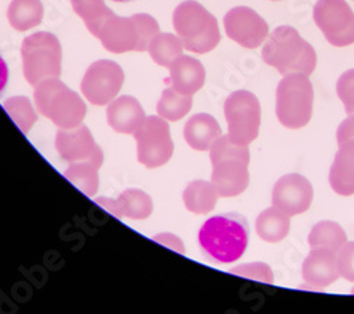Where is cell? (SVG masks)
<instances>
[{
  "label": "cell",
  "mask_w": 354,
  "mask_h": 314,
  "mask_svg": "<svg viewBox=\"0 0 354 314\" xmlns=\"http://www.w3.org/2000/svg\"><path fill=\"white\" fill-rule=\"evenodd\" d=\"M250 241V224L243 214L225 213L205 221L198 231V246L213 264L241 259Z\"/></svg>",
  "instance_id": "6da1fadb"
},
{
  "label": "cell",
  "mask_w": 354,
  "mask_h": 314,
  "mask_svg": "<svg viewBox=\"0 0 354 314\" xmlns=\"http://www.w3.org/2000/svg\"><path fill=\"white\" fill-rule=\"evenodd\" d=\"M262 59L283 77L289 74L309 77L317 64L315 48L290 26H279L268 36L262 47Z\"/></svg>",
  "instance_id": "7a4b0ae2"
},
{
  "label": "cell",
  "mask_w": 354,
  "mask_h": 314,
  "mask_svg": "<svg viewBox=\"0 0 354 314\" xmlns=\"http://www.w3.org/2000/svg\"><path fill=\"white\" fill-rule=\"evenodd\" d=\"M210 160L212 183L220 197H237L248 188L251 155L247 145L235 144L228 135H221L210 148Z\"/></svg>",
  "instance_id": "3957f363"
},
{
  "label": "cell",
  "mask_w": 354,
  "mask_h": 314,
  "mask_svg": "<svg viewBox=\"0 0 354 314\" xmlns=\"http://www.w3.org/2000/svg\"><path fill=\"white\" fill-rule=\"evenodd\" d=\"M158 21L145 13L131 17L108 16L93 35L101 40L105 50L122 54L128 51H147L151 41L159 35Z\"/></svg>",
  "instance_id": "277c9868"
},
{
  "label": "cell",
  "mask_w": 354,
  "mask_h": 314,
  "mask_svg": "<svg viewBox=\"0 0 354 314\" xmlns=\"http://www.w3.org/2000/svg\"><path fill=\"white\" fill-rule=\"evenodd\" d=\"M173 27L185 48L192 52H210L221 40L217 19L194 0H186L174 9Z\"/></svg>",
  "instance_id": "5b68a950"
},
{
  "label": "cell",
  "mask_w": 354,
  "mask_h": 314,
  "mask_svg": "<svg viewBox=\"0 0 354 314\" xmlns=\"http://www.w3.org/2000/svg\"><path fill=\"white\" fill-rule=\"evenodd\" d=\"M35 101L40 115L60 129H73L82 124L86 106L60 78H47L36 85Z\"/></svg>",
  "instance_id": "8992f818"
},
{
  "label": "cell",
  "mask_w": 354,
  "mask_h": 314,
  "mask_svg": "<svg viewBox=\"0 0 354 314\" xmlns=\"http://www.w3.org/2000/svg\"><path fill=\"white\" fill-rule=\"evenodd\" d=\"M313 85L308 75H285L277 88V118L288 129L306 126L313 113Z\"/></svg>",
  "instance_id": "52a82bcc"
},
{
  "label": "cell",
  "mask_w": 354,
  "mask_h": 314,
  "mask_svg": "<svg viewBox=\"0 0 354 314\" xmlns=\"http://www.w3.org/2000/svg\"><path fill=\"white\" fill-rule=\"evenodd\" d=\"M62 57V44L54 35L39 32L26 37L21 43L24 78L33 87L47 78H60Z\"/></svg>",
  "instance_id": "ba28073f"
},
{
  "label": "cell",
  "mask_w": 354,
  "mask_h": 314,
  "mask_svg": "<svg viewBox=\"0 0 354 314\" xmlns=\"http://www.w3.org/2000/svg\"><path fill=\"white\" fill-rule=\"evenodd\" d=\"M228 136L235 144L250 145L258 137L261 126V104L245 90L232 92L224 102Z\"/></svg>",
  "instance_id": "9c48e42d"
},
{
  "label": "cell",
  "mask_w": 354,
  "mask_h": 314,
  "mask_svg": "<svg viewBox=\"0 0 354 314\" xmlns=\"http://www.w3.org/2000/svg\"><path fill=\"white\" fill-rule=\"evenodd\" d=\"M133 136L136 140L138 160L147 168L160 167L170 160L174 148L166 119L146 117Z\"/></svg>",
  "instance_id": "30bf717a"
},
{
  "label": "cell",
  "mask_w": 354,
  "mask_h": 314,
  "mask_svg": "<svg viewBox=\"0 0 354 314\" xmlns=\"http://www.w3.org/2000/svg\"><path fill=\"white\" fill-rule=\"evenodd\" d=\"M313 20L332 46L354 44V12L346 0H317Z\"/></svg>",
  "instance_id": "8fae6325"
},
{
  "label": "cell",
  "mask_w": 354,
  "mask_h": 314,
  "mask_svg": "<svg viewBox=\"0 0 354 314\" xmlns=\"http://www.w3.org/2000/svg\"><path fill=\"white\" fill-rule=\"evenodd\" d=\"M124 70L113 61L100 60L88 67L81 82L84 97L93 105L104 106L112 102L124 85Z\"/></svg>",
  "instance_id": "7c38bea8"
},
{
  "label": "cell",
  "mask_w": 354,
  "mask_h": 314,
  "mask_svg": "<svg viewBox=\"0 0 354 314\" xmlns=\"http://www.w3.org/2000/svg\"><path fill=\"white\" fill-rule=\"evenodd\" d=\"M224 28L228 39L245 48L259 47L270 36L268 23L254 9L232 8L224 16Z\"/></svg>",
  "instance_id": "4fadbf2b"
},
{
  "label": "cell",
  "mask_w": 354,
  "mask_h": 314,
  "mask_svg": "<svg viewBox=\"0 0 354 314\" xmlns=\"http://www.w3.org/2000/svg\"><path fill=\"white\" fill-rule=\"evenodd\" d=\"M55 148L63 160L71 163L91 161L98 167L104 163V153L86 126L60 129L55 135Z\"/></svg>",
  "instance_id": "5bb4252c"
},
{
  "label": "cell",
  "mask_w": 354,
  "mask_h": 314,
  "mask_svg": "<svg viewBox=\"0 0 354 314\" xmlns=\"http://www.w3.org/2000/svg\"><path fill=\"white\" fill-rule=\"evenodd\" d=\"M313 202L312 183L302 175L282 176L272 188V206L289 217L306 213Z\"/></svg>",
  "instance_id": "9a60e30c"
},
{
  "label": "cell",
  "mask_w": 354,
  "mask_h": 314,
  "mask_svg": "<svg viewBox=\"0 0 354 314\" xmlns=\"http://www.w3.org/2000/svg\"><path fill=\"white\" fill-rule=\"evenodd\" d=\"M95 203L120 219H146L153 211L151 195L139 188H128L116 199L98 197L95 198Z\"/></svg>",
  "instance_id": "2e32d148"
},
{
  "label": "cell",
  "mask_w": 354,
  "mask_h": 314,
  "mask_svg": "<svg viewBox=\"0 0 354 314\" xmlns=\"http://www.w3.org/2000/svg\"><path fill=\"white\" fill-rule=\"evenodd\" d=\"M306 284L326 288L340 277L337 268V252L328 248H312L302 266Z\"/></svg>",
  "instance_id": "e0dca14e"
},
{
  "label": "cell",
  "mask_w": 354,
  "mask_h": 314,
  "mask_svg": "<svg viewBox=\"0 0 354 314\" xmlns=\"http://www.w3.org/2000/svg\"><path fill=\"white\" fill-rule=\"evenodd\" d=\"M145 118L142 105L133 97L124 95L108 104L106 119L109 126L118 133L133 135Z\"/></svg>",
  "instance_id": "ac0fdd59"
},
{
  "label": "cell",
  "mask_w": 354,
  "mask_h": 314,
  "mask_svg": "<svg viewBox=\"0 0 354 314\" xmlns=\"http://www.w3.org/2000/svg\"><path fill=\"white\" fill-rule=\"evenodd\" d=\"M170 85L177 92L193 97L200 91L205 81V70L203 64L189 55H180L169 67Z\"/></svg>",
  "instance_id": "d6986e66"
},
{
  "label": "cell",
  "mask_w": 354,
  "mask_h": 314,
  "mask_svg": "<svg viewBox=\"0 0 354 314\" xmlns=\"http://www.w3.org/2000/svg\"><path fill=\"white\" fill-rule=\"evenodd\" d=\"M183 136L192 149L205 152L210 150L214 141L221 136V128L216 118L209 113H197L185 125Z\"/></svg>",
  "instance_id": "ffe728a7"
},
{
  "label": "cell",
  "mask_w": 354,
  "mask_h": 314,
  "mask_svg": "<svg viewBox=\"0 0 354 314\" xmlns=\"http://www.w3.org/2000/svg\"><path fill=\"white\" fill-rule=\"evenodd\" d=\"M332 190L343 197L354 194V144L339 146L329 171Z\"/></svg>",
  "instance_id": "44dd1931"
},
{
  "label": "cell",
  "mask_w": 354,
  "mask_h": 314,
  "mask_svg": "<svg viewBox=\"0 0 354 314\" xmlns=\"http://www.w3.org/2000/svg\"><path fill=\"white\" fill-rule=\"evenodd\" d=\"M255 230L262 241L278 244L283 241L289 234L290 217L272 206L258 215Z\"/></svg>",
  "instance_id": "7402d4cb"
},
{
  "label": "cell",
  "mask_w": 354,
  "mask_h": 314,
  "mask_svg": "<svg viewBox=\"0 0 354 314\" xmlns=\"http://www.w3.org/2000/svg\"><path fill=\"white\" fill-rule=\"evenodd\" d=\"M218 191L212 181H192L183 191V202L186 208L194 214H207L214 210Z\"/></svg>",
  "instance_id": "603a6c76"
},
{
  "label": "cell",
  "mask_w": 354,
  "mask_h": 314,
  "mask_svg": "<svg viewBox=\"0 0 354 314\" xmlns=\"http://www.w3.org/2000/svg\"><path fill=\"white\" fill-rule=\"evenodd\" d=\"M44 8L41 0H12L8 9L10 26L17 32H26L39 26L43 20Z\"/></svg>",
  "instance_id": "cb8c5ba5"
},
{
  "label": "cell",
  "mask_w": 354,
  "mask_h": 314,
  "mask_svg": "<svg viewBox=\"0 0 354 314\" xmlns=\"http://www.w3.org/2000/svg\"><path fill=\"white\" fill-rule=\"evenodd\" d=\"M347 242V234L335 221L317 222L308 237L310 248H328L337 252Z\"/></svg>",
  "instance_id": "d4e9b609"
},
{
  "label": "cell",
  "mask_w": 354,
  "mask_h": 314,
  "mask_svg": "<svg viewBox=\"0 0 354 314\" xmlns=\"http://www.w3.org/2000/svg\"><path fill=\"white\" fill-rule=\"evenodd\" d=\"M183 43L179 36H173L170 33H159L147 47V52L151 54L152 60L162 66L170 67L174 60L183 55Z\"/></svg>",
  "instance_id": "484cf974"
},
{
  "label": "cell",
  "mask_w": 354,
  "mask_h": 314,
  "mask_svg": "<svg viewBox=\"0 0 354 314\" xmlns=\"http://www.w3.org/2000/svg\"><path fill=\"white\" fill-rule=\"evenodd\" d=\"M98 170L100 167L91 161L71 163V166L64 171V177L85 195L93 197L97 194L100 187Z\"/></svg>",
  "instance_id": "4316f807"
},
{
  "label": "cell",
  "mask_w": 354,
  "mask_h": 314,
  "mask_svg": "<svg viewBox=\"0 0 354 314\" xmlns=\"http://www.w3.org/2000/svg\"><path fill=\"white\" fill-rule=\"evenodd\" d=\"M193 105V97L177 92L174 88H166L158 102L159 117L176 122L186 117Z\"/></svg>",
  "instance_id": "83f0119b"
},
{
  "label": "cell",
  "mask_w": 354,
  "mask_h": 314,
  "mask_svg": "<svg viewBox=\"0 0 354 314\" xmlns=\"http://www.w3.org/2000/svg\"><path fill=\"white\" fill-rule=\"evenodd\" d=\"M71 6L78 17H81L91 35L97 32L101 23L112 14V10L104 0H71Z\"/></svg>",
  "instance_id": "f1b7e54d"
},
{
  "label": "cell",
  "mask_w": 354,
  "mask_h": 314,
  "mask_svg": "<svg viewBox=\"0 0 354 314\" xmlns=\"http://www.w3.org/2000/svg\"><path fill=\"white\" fill-rule=\"evenodd\" d=\"M3 108L23 133H28V130L32 129V126L37 121V113L30 99L26 97L9 98L3 104Z\"/></svg>",
  "instance_id": "f546056e"
},
{
  "label": "cell",
  "mask_w": 354,
  "mask_h": 314,
  "mask_svg": "<svg viewBox=\"0 0 354 314\" xmlns=\"http://www.w3.org/2000/svg\"><path fill=\"white\" fill-rule=\"evenodd\" d=\"M230 273L248 277L252 280H258L262 283H268V284L274 283V272L270 265L263 264V262H252V264L235 266V268L230 269Z\"/></svg>",
  "instance_id": "4dcf8cb0"
},
{
  "label": "cell",
  "mask_w": 354,
  "mask_h": 314,
  "mask_svg": "<svg viewBox=\"0 0 354 314\" xmlns=\"http://www.w3.org/2000/svg\"><path fill=\"white\" fill-rule=\"evenodd\" d=\"M336 92L347 115H354V68L343 72L336 84Z\"/></svg>",
  "instance_id": "1f68e13d"
},
{
  "label": "cell",
  "mask_w": 354,
  "mask_h": 314,
  "mask_svg": "<svg viewBox=\"0 0 354 314\" xmlns=\"http://www.w3.org/2000/svg\"><path fill=\"white\" fill-rule=\"evenodd\" d=\"M337 268L343 279L354 282V241L346 242L337 251Z\"/></svg>",
  "instance_id": "d6a6232c"
},
{
  "label": "cell",
  "mask_w": 354,
  "mask_h": 314,
  "mask_svg": "<svg viewBox=\"0 0 354 314\" xmlns=\"http://www.w3.org/2000/svg\"><path fill=\"white\" fill-rule=\"evenodd\" d=\"M336 140L339 146L346 144H354V115H348L339 125L336 132Z\"/></svg>",
  "instance_id": "836d02e7"
},
{
  "label": "cell",
  "mask_w": 354,
  "mask_h": 314,
  "mask_svg": "<svg viewBox=\"0 0 354 314\" xmlns=\"http://www.w3.org/2000/svg\"><path fill=\"white\" fill-rule=\"evenodd\" d=\"M156 242H160L162 245H166L167 248H171L174 251H177L179 253H185V245L183 242L179 239V237H176L173 234H159L153 238Z\"/></svg>",
  "instance_id": "e575fe53"
},
{
  "label": "cell",
  "mask_w": 354,
  "mask_h": 314,
  "mask_svg": "<svg viewBox=\"0 0 354 314\" xmlns=\"http://www.w3.org/2000/svg\"><path fill=\"white\" fill-rule=\"evenodd\" d=\"M8 84V66L0 57V92H2Z\"/></svg>",
  "instance_id": "d590c367"
},
{
  "label": "cell",
  "mask_w": 354,
  "mask_h": 314,
  "mask_svg": "<svg viewBox=\"0 0 354 314\" xmlns=\"http://www.w3.org/2000/svg\"><path fill=\"white\" fill-rule=\"evenodd\" d=\"M113 2H121V3H124V2H131V0H113Z\"/></svg>",
  "instance_id": "8d00e7d4"
},
{
  "label": "cell",
  "mask_w": 354,
  "mask_h": 314,
  "mask_svg": "<svg viewBox=\"0 0 354 314\" xmlns=\"http://www.w3.org/2000/svg\"><path fill=\"white\" fill-rule=\"evenodd\" d=\"M351 293H353V295H354V286H353V289H351Z\"/></svg>",
  "instance_id": "74e56055"
},
{
  "label": "cell",
  "mask_w": 354,
  "mask_h": 314,
  "mask_svg": "<svg viewBox=\"0 0 354 314\" xmlns=\"http://www.w3.org/2000/svg\"><path fill=\"white\" fill-rule=\"evenodd\" d=\"M274 2H278V0H274Z\"/></svg>",
  "instance_id": "f35d334b"
}]
</instances>
